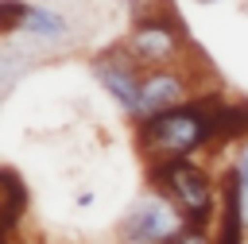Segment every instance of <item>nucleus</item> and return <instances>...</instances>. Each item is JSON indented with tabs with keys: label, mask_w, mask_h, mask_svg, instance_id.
Wrapping results in <instances>:
<instances>
[{
	"label": "nucleus",
	"mask_w": 248,
	"mask_h": 244,
	"mask_svg": "<svg viewBox=\"0 0 248 244\" xmlns=\"http://www.w3.org/2000/svg\"><path fill=\"white\" fill-rule=\"evenodd\" d=\"M132 147L143 163L190 159V155L225 147V93L217 89L190 105H178L170 112L132 124Z\"/></svg>",
	"instance_id": "nucleus-1"
},
{
	"label": "nucleus",
	"mask_w": 248,
	"mask_h": 244,
	"mask_svg": "<svg viewBox=\"0 0 248 244\" xmlns=\"http://www.w3.org/2000/svg\"><path fill=\"white\" fill-rule=\"evenodd\" d=\"M147 186L178 205L190 225L213 229L221 209V174H213L198 155L190 159H159L147 163Z\"/></svg>",
	"instance_id": "nucleus-2"
},
{
	"label": "nucleus",
	"mask_w": 248,
	"mask_h": 244,
	"mask_svg": "<svg viewBox=\"0 0 248 244\" xmlns=\"http://www.w3.org/2000/svg\"><path fill=\"white\" fill-rule=\"evenodd\" d=\"M143 70H159V66H178V62H190L198 58V46L190 39V27L182 23L178 8L170 0L132 15L128 31L116 39Z\"/></svg>",
	"instance_id": "nucleus-3"
},
{
	"label": "nucleus",
	"mask_w": 248,
	"mask_h": 244,
	"mask_svg": "<svg viewBox=\"0 0 248 244\" xmlns=\"http://www.w3.org/2000/svg\"><path fill=\"white\" fill-rule=\"evenodd\" d=\"M221 81L213 77V70L205 66V58H190V62H178V66H159V70H147L143 74V85H140V105L132 112L128 124H140L147 116H159V112H170L178 105H190L205 93H217Z\"/></svg>",
	"instance_id": "nucleus-4"
},
{
	"label": "nucleus",
	"mask_w": 248,
	"mask_h": 244,
	"mask_svg": "<svg viewBox=\"0 0 248 244\" xmlns=\"http://www.w3.org/2000/svg\"><path fill=\"white\" fill-rule=\"evenodd\" d=\"M186 217L178 213V205L170 198H163L159 190H143L112 225V240L116 244H170L182 232Z\"/></svg>",
	"instance_id": "nucleus-5"
},
{
	"label": "nucleus",
	"mask_w": 248,
	"mask_h": 244,
	"mask_svg": "<svg viewBox=\"0 0 248 244\" xmlns=\"http://www.w3.org/2000/svg\"><path fill=\"white\" fill-rule=\"evenodd\" d=\"M89 74H93V81L108 93V101L132 120V112H136V105H140V85H143V66L120 46V43H108V46H101L93 58H89Z\"/></svg>",
	"instance_id": "nucleus-6"
},
{
	"label": "nucleus",
	"mask_w": 248,
	"mask_h": 244,
	"mask_svg": "<svg viewBox=\"0 0 248 244\" xmlns=\"http://www.w3.org/2000/svg\"><path fill=\"white\" fill-rule=\"evenodd\" d=\"M70 35H74V23H70V15H66L62 8L31 4V0H27L23 23H19V35H16V39H23L27 50H31V46H43V50H50V46H66Z\"/></svg>",
	"instance_id": "nucleus-7"
},
{
	"label": "nucleus",
	"mask_w": 248,
	"mask_h": 244,
	"mask_svg": "<svg viewBox=\"0 0 248 244\" xmlns=\"http://www.w3.org/2000/svg\"><path fill=\"white\" fill-rule=\"evenodd\" d=\"M0 182H4L0 186V198H4V244H16V229L23 221V209L31 205V194L19 182V170L16 167H4Z\"/></svg>",
	"instance_id": "nucleus-8"
},
{
	"label": "nucleus",
	"mask_w": 248,
	"mask_h": 244,
	"mask_svg": "<svg viewBox=\"0 0 248 244\" xmlns=\"http://www.w3.org/2000/svg\"><path fill=\"white\" fill-rule=\"evenodd\" d=\"M232 182H236V194H240V209H244V225H248V139H240L232 147V159L225 163Z\"/></svg>",
	"instance_id": "nucleus-9"
},
{
	"label": "nucleus",
	"mask_w": 248,
	"mask_h": 244,
	"mask_svg": "<svg viewBox=\"0 0 248 244\" xmlns=\"http://www.w3.org/2000/svg\"><path fill=\"white\" fill-rule=\"evenodd\" d=\"M23 12H27V0H0V35L4 39H16L19 35Z\"/></svg>",
	"instance_id": "nucleus-10"
},
{
	"label": "nucleus",
	"mask_w": 248,
	"mask_h": 244,
	"mask_svg": "<svg viewBox=\"0 0 248 244\" xmlns=\"http://www.w3.org/2000/svg\"><path fill=\"white\" fill-rule=\"evenodd\" d=\"M170 244H213V229H202V225H182V232L170 240Z\"/></svg>",
	"instance_id": "nucleus-11"
},
{
	"label": "nucleus",
	"mask_w": 248,
	"mask_h": 244,
	"mask_svg": "<svg viewBox=\"0 0 248 244\" xmlns=\"http://www.w3.org/2000/svg\"><path fill=\"white\" fill-rule=\"evenodd\" d=\"M74 201H78V205H93V201H97V190H78Z\"/></svg>",
	"instance_id": "nucleus-12"
},
{
	"label": "nucleus",
	"mask_w": 248,
	"mask_h": 244,
	"mask_svg": "<svg viewBox=\"0 0 248 244\" xmlns=\"http://www.w3.org/2000/svg\"><path fill=\"white\" fill-rule=\"evenodd\" d=\"M240 12H244V15H248V0H240Z\"/></svg>",
	"instance_id": "nucleus-13"
},
{
	"label": "nucleus",
	"mask_w": 248,
	"mask_h": 244,
	"mask_svg": "<svg viewBox=\"0 0 248 244\" xmlns=\"http://www.w3.org/2000/svg\"><path fill=\"white\" fill-rule=\"evenodd\" d=\"M194 4H221V0H194Z\"/></svg>",
	"instance_id": "nucleus-14"
}]
</instances>
